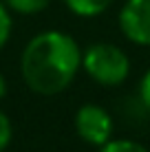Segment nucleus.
<instances>
[{"mask_svg":"<svg viewBox=\"0 0 150 152\" xmlns=\"http://www.w3.org/2000/svg\"><path fill=\"white\" fill-rule=\"evenodd\" d=\"M82 69V49L64 31L33 35L20 57V73L33 93L44 97L66 91Z\"/></svg>","mask_w":150,"mask_h":152,"instance_id":"nucleus-1","label":"nucleus"},{"mask_svg":"<svg viewBox=\"0 0 150 152\" xmlns=\"http://www.w3.org/2000/svg\"><path fill=\"white\" fill-rule=\"evenodd\" d=\"M82 69L95 84L106 88L119 86L130 75V60L117 44L95 42L82 51Z\"/></svg>","mask_w":150,"mask_h":152,"instance_id":"nucleus-2","label":"nucleus"},{"mask_svg":"<svg viewBox=\"0 0 150 152\" xmlns=\"http://www.w3.org/2000/svg\"><path fill=\"white\" fill-rule=\"evenodd\" d=\"M75 132L84 143L93 148H102L113 139L115 121L106 108L97 106V104H84L75 113Z\"/></svg>","mask_w":150,"mask_h":152,"instance_id":"nucleus-3","label":"nucleus"},{"mask_svg":"<svg viewBox=\"0 0 150 152\" xmlns=\"http://www.w3.org/2000/svg\"><path fill=\"white\" fill-rule=\"evenodd\" d=\"M124 38L137 46H150V0H126L119 9Z\"/></svg>","mask_w":150,"mask_h":152,"instance_id":"nucleus-4","label":"nucleus"},{"mask_svg":"<svg viewBox=\"0 0 150 152\" xmlns=\"http://www.w3.org/2000/svg\"><path fill=\"white\" fill-rule=\"evenodd\" d=\"M64 2L80 18H95V15L104 13L115 0H64Z\"/></svg>","mask_w":150,"mask_h":152,"instance_id":"nucleus-5","label":"nucleus"},{"mask_svg":"<svg viewBox=\"0 0 150 152\" xmlns=\"http://www.w3.org/2000/svg\"><path fill=\"white\" fill-rule=\"evenodd\" d=\"M51 4V0H4V7L9 11L22 13V15H33L44 11L46 7Z\"/></svg>","mask_w":150,"mask_h":152,"instance_id":"nucleus-6","label":"nucleus"},{"mask_svg":"<svg viewBox=\"0 0 150 152\" xmlns=\"http://www.w3.org/2000/svg\"><path fill=\"white\" fill-rule=\"evenodd\" d=\"M97 152H150V150L132 139H110L102 148H97Z\"/></svg>","mask_w":150,"mask_h":152,"instance_id":"nucleus-7","label":"nucleus"},{"mask_svg":"<svg viewBox=\"0 0 150 152\" xmlns=\"http://www.w3.org/2000/svg\"><path fill=\"white\" fill-rule=\"evenodd\" d=\"M11 35V13L4 7V2H0V49L9 42Z\"/></svg>","mask_w":150,"mask_h":152,"instance_id":"nucleus-8","label":"nucleus"},{"mask_svg":"<svg viewBox=\"0 0 150 152\" xmlns=\"http://www.w3.org/2000/svg\"><path fill=\"white\" fill-rule=\"evenodd\" d=\"M11 137H13V128H11V121L9 117L0 110V152H4L11 143Z\"/></svg>","mask_w":150,"mask_h":152,"instance_id":"nucleus-9","label":"nucleus"},{"mask_svg":"<svg viewBox=\"0 0 150 152\" xmlns=\"http://www.w3.org/2000/svg\"><path fill=\"white\" fill-rule=\"evenodd\" d=\"M139 99L143 102V106L150 108V69L143 73L141 82H139Z\"/></svg>","mask_w":150,"mask_h":152,"instance_id":"nucleus-10","label":"nucleus"},{"mask_svg":"<svg viewBox=\"0 0 150 152\" xmlns=\"http://www.w3.org/2000/svg\"><path fill=\"white\" fill-rule=\"evenodd\" d=\"M4 95H7V80L0 75V99H2Z\"/></svg>","mask_w":150,"mask_h":152,"instance_id":"nucleus-11","label":"nucleus"}]
</instances>
